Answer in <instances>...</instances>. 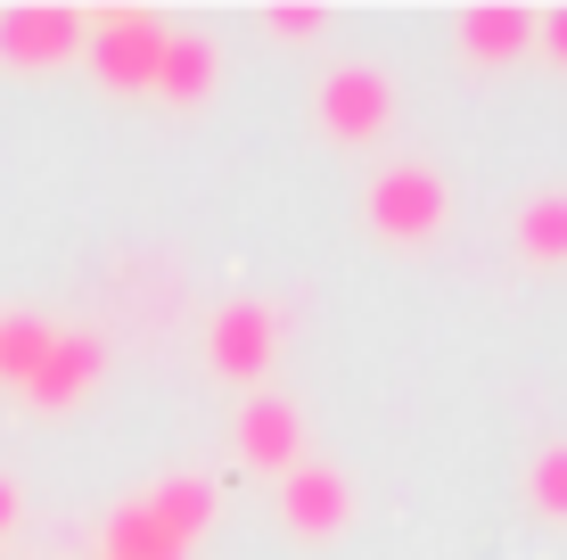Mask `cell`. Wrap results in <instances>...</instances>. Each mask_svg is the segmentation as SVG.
<instances>
[{
	"mask_svg": "<svg viewBox=\"0 0 567 560\" xmlns=\"http://www.w3.org/2000/svg\"><path fill=\"white\" fill-rule=\"evenodd\" d=\"M312 124H321L338 149L379 141V132L395 124V74H379V67H329L321 83H312Z\"/></svg>",
	"mask_w": 567,
	"mask_h": 560,
	"instance_id": "cell-3",
	"label": "cell"
},
{
	"mask_svg": "<svg viewBox=\"0 0 567 560\" xmlns=\"http://www.w3.org/2000/svg\"><path fill=\"white\" fill-rule=\"evenodd\" d=\"M100 552L107 560H189L182 544L165 536V519H156L141 495H124V503L107 511V528H100Z\"/></svg>",
	"mask_w": 567,
	"mask_h": 560,
	"instance_id": "cell-12",
	"label": "cell"
},
{
	"mask_svg": "<svg viewBox=\"0 0 567 560\" xmlns=\"http://www.w3.org/2000/svg\"><path fill=\"white\" fill-rule=\"evenodd\" d=\"M100 560H107V552H100Z\"/></svg>",
	"mask_w": 567,
	"mask_h": 560,
	"instance_id": "cell-19",
	"label": "cell"
},
{
	"mask_svg": "<svg viewBox=\"0 0 567 560\" xmlns=\"http://www.w3.org/2000/svg\"><path fill=\"white\" fill-rule=\"evenodd\" d=\"M165 17L156 9H100L91 17V74H100L107 91H156V58H165Z\"/></svg>",
	"mask_w": 567,
	"mask_h": 560,
	"instance_id": "cell-2",
	"label": "cell"
},
{
	"mask_svg": "<svg viewBox=\"0 0 567 560\" xmlns=\"http://www.w3.org/2000/svg\"><path fill=\"white\" fill-rule=\"evenodd\" d=\"M362 223L379 231L386 247H427L444 223H453V190H444L436 165H379L362 182Z\"/></svg>",
	"mask_w": 567,
	"mask_h": 560,
	"instance_id": "cell-1",
	"label": "cell"
},
{
	"mask_svg": "<svg viewBox=\"0 0 567 560\" xmlns=\"http://www.w3.org/2000/svg\"><path fill=\"white\" fill-rule=\"evenodd\" d=\"M214 83H223V42L206 26H173L165 58H156V100L165 108H206Z\"/></svg>",
	"mask_w": 567,
	"mask_h": 560,
	"instance_id": "cell-9",
	"label": "cell"
},
{
	"mask_svg": "<svg viewBox=\"0 0 567 560\" xmlns=\"http://www.w3.org/2000/svg\"><path fill=\"white\" fill-rule=\"evenodd\" d=\"M50 338H58V330H50L42 314H0V379H9L17 396H25L33 371L50 363Z\"/></svg>",
	"mask_w": 567,
	"mask_h": 560,
	"instance_id": "cell-14",
	"label": "cell"
},
{
	"mask_svg": "<svg viewBox=\"0 0 567 560\" xmlns=\"http://www.w3.org/2000/svg\"><path fill=\"white\" fill-rule=\"evenodd\" d=\"M264 33H271V42H288V50H297V42H321V33H329V9H321V0H271V9H264Z\"/></svg>",
	"mask_w": 567,
	"mask_h": 560,
	"instance_id": "cell-16",
	"label": "cell"
},
{
	"mask_svg": "<svg viewBox=\"0 0 567 560\" xmlns=\"http://www.w3.org/2000/svg\"><path fill=\"white\" fill-rule=\"evenodd\" d=\"M453 42H461L468 67H511L518 50H535V17L518 0H477V9L453 17Z\"/></svg>",
	"mask_w": 567,
	"mask_h": 560,
	"instance_id": "cell-10",
	"label": "cell"
},
{
	"mask_svg": "<svg viewBox=\"0 0 567 560\" xmlns=\"http://www.w3.org/2000/svg\"><path fill=\"white\" fill-rule=\"evenodd\" d=\"M280 528L297 544H329V536L354 528V478L329 470V461H297L280 478Z\"/></svg>",
	"mask_w": 567,
	"mask_h": 560,
	"instance_id": "cell-6",
	"label": "cell"
},
{
	"mask_svg": "<svg viewBox=\"0 0 567 560\" xmlns=\"http://www.w3.org/2000/svg\"><path fill=\"white\" fill-rule=\"evenodd\" d=\"M206 363L230 388L271 379V363H280V314H271L264 297H230L223 314H214V330H206Z\"/></svg>",
	"mask_w": 567,
	"mask_h": 560,
	"instance_id": "cell-4",
	"label": "cell"
},
{
	"mask_svg": "<svg viewBox=\"0 0 567 560\" xmlns=\"http://www.w3.org/2000/svg\"><path fill=\"white\" fill-rule=\"evenodd\" d=\"M17 528V478H0V536Z\"/></svg>",
	"mask_w": 567,
	"mask_h": 560,
	"instance_id": "cell-18",
	"label": "cell"
},
{
	"mask_svg": "<svg viewBox=\"0 0 567 560\" xmlns=\"http://www.w3.org/2000/svg\"><path fill=\"white\" fill-rule=\"evenodd\" d=\"M230 446H239L247 470H271V478H288L305 461V413L288 396H247L239 404V420H230Z\"/></svg>",
	"mask_w": 567,
	"mask_h": 560,
	"instance_id": "cell-7",
	"label": "cell"
},
{
	"mask_svg": "<svg viewBox=\"0 0 567 560\" xmlns=\"http://www.w3.org/2000/svg\"><path fill=\"white\" fill-rule=\"evenodd\" d=\"M141 503L165 519V536H173L182 552H198L206 528H214V511H223V495H214V478L182 470V478H156V487H141Z\"/></svg>",
	"mask_w": 567,
	"mask_h": 560,
	"instance_id": "cell-11",
	"label": "cell"
},
{
	"mask_svg": "<svg viewBox=\"0 0 567 560\" xmlns=\"http://www.w3.org/2000/svg\"><path fill=\"white\" fill-rule=\"evenodd\" d=\"M100 371H107V346L91 338V330H58L50 338V363L33 371V388H25V404L33 413H74L91 388H100Z\"/></svg>",
	"mask_w": 567,
	"mask_h": 560,
	"instance_id": "cell-8",
	"label": "cell"
},
{
	"mask_svg": "<svg viewBox=\"0 0 567 560\" xmlns=\"http://www.w3.org/2000/svg\"><path fill=\"white\" fill-rule=\"evenodd\" d=\"M535 42H543V50H551L559 67H567V9H551V17H535Z\"/></svg>",
	"mask_w": 567,
	"mask_h": 560,
	"instance_id": "cell-17",
	"label": "cell"
},
{
	"mask_svg": "<svg viewBox=\"0 0 567 560\" xmlns=\"http://www.w3.org/2000/svg\"><path fill=\"white\" fill-rule=\"evenodd\" d=\"M526 503H535L543 519H559V528H567V437H551V446L526 461Z\"/></svg>",
	"mask_w": 567,
	"mask_h": 560,
	"instance_id": "cell-15",
	"label": "cell"
},
{
	"mask_svg": "<svg viewBox=\"0 0 567 560\" xmlns=\"http://www.w3.org/2000/svg\"><path fill=\"white\" fill-rule=\"evenodd\" d=\"M511 240H518V256L526 264H567V190H535V198L518 206V223H511Z\"/></svg>",
	"mask_w": 567,
	"mask_h": 560,
	"instance_id": "cell-13",
	"label": "cell"
},
{
	"mask_svg": "<svg viewBox=\"0 0 567 560\" xmlns=\"http://www.w3.org/2000/svg\"><path fill=\"white\" fill-rule=\"evenodd\" d=\"M83 42H91L83 9H58V0H17V9H0V58H9L17 74L66 67V58H83Z\"/></svg>",
	"mask_w": 567,
	"mask_h": 560,
	"instance_id": "cell-5",
	"label": "cell"
}]
</instances>
